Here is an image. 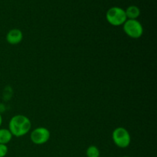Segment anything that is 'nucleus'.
<instances>
[{
	"mask_svg": "<svg viewBox=\"0 0 157 157\" xmlns=\"http://www.w3.org/2000/svg\"><path fill=\"white\" fill-rule=\"evenodd\" d=\"M112 140L117 147L120 148H127L131 143V136L126 128L122 127H117L112 133Z\"/></svg>",
	"mask_w": 157,
	"mask_h": 157,
	"instance_id": "obj_3",
	"label": "nucleus"
},
{
	"mask_svg": "<svg viewBox=\"0 0 157 157\" xmlns=\"http://www.w3.org/2000/svg\"><path fill=\"white\" fill-rule=\"evenodd\" d=\"M12 134L7 128H0V144L7 145L12 140Z\"/></svg>",
	"mask_w": 157,
	"mask_h": 157,
	"instance_id": "obj_8",
	"label": "nucleus"
},
{
	"mask_svg": "<svg viewBox=\"0 0 157 157\" xmlns=\"http://www.w3.org/2000/svg\"><path fill=\"white\" fill-rule=\"evenodd\" d=\"M125 9L118 6L110 8L106 12V20L113 26H121L127 21Z\"/></svg>",
	"mask_w": 157,
	"mask_h": 157,
	"instance_id": "obj_2",
	"label": "nucleus"
},
{
	"mask_svg": "<svg viewBox=\"0 0 157 157\" xmlns=\"http://www.w3.org/2000/svg\"><path fill=\"white\" fill-rule=\"evenodd\" d=\"M9 152V148L6 144H0V157H5Z\"/></svg>",
	"mask_w": 157,
	"mask_h": 157,
	"instance_id": "obj_10",
	"label": "nucleus"
},
{
	"mask_svg": "<svg viewBox=\"0 0 157 157\" xmlns=\"http://www.w3.org/2000/svg\"><path fill=\"white\" fill-rule=\"evenodd\" d=\"M51 137V133L48 129L44 127H36L32 131L30 139L35 145H42L46 144Z\"/></svg>",
	"mask_w": 157,
	"mask_h": 157,
	"instance_id": "obj_5",
	"label": "nucleus"
},
{
	"mask_svg": "<svg viewBox=\"0 0 157 157\" xmlns=\"http://www.w3.org/2000/svg\"><path fill=\"white\" fill-rule=\"evenodd\" d=\"M2 114H1V113H0V127H1V126H2Z\"/></svg>",
	"mask_w": 157,
	"mask_h": 157,
	"instance_id": "obj_11",
	"label": "nucleus"
},
{
	"mask_svg": "<svg viewBox=\"0 0 157 157\" xmlns=\"http://www.w3.org/2000/svg\"><path fill=\"white\" fill-rule=\"evenodd\" d=\"M6 38L9 44L15 45L21 43V41H22L23 33L20 29H12L8 32Z\"/></svg>",
	"mask_w": 157,
	"mask_h": 157,
	"instance_id": "obj_6",
	"label": "nucleus"
},
{
	"mask_svg": "<svg viewBox=\"0 0 157 157\" xmlns=\"http://www.w3.org/2000/svg\"><path fill=\"white\" fill-rule=\"evenodd\" d=\"M86 156L87 157H100L101 152L98 147L91 145L87 147V150H86Z\"/></svg>",
	"mask_w": 157,
	"mask_h": 157,
	"instance_id": "obj_9",
	"label": "nucleus"
},
{
	"mask_svg": "<svg viewBox=\"0 0 157 157\" xmlns=\"http://www.w3.org/2000/svg\"><path fill=\"white\" fill-rule=\"evenodd\" d=\"M123 29L127 36L133 39L140 38L144 34V27L137 19H127L123 25Z\"/></svg>",
	"mask_w": 157,
	"mask_h": 157,
	"instance_id": "obj_4",
	"label": "nucleus"
},
{
	"mask_svg": "<svg viewBox=\"0 0 157 157\" xmlns=\"http://www.w3.org/2000/svg\"><path fill=\"white\" fill-rule=\"evenodd\" d=\"M125 13L127 19H137L140 15V9L138 6L132 5L125 9Z\"/></svg>",
	"mask_w": 157,
	"mask_h": 157,
	"instance_id": "obj_7",
	"label": "nucleus"
},
{
	"mask_svg": "<svg viewBox=\"0 0 157 157\" xmlns=\"http://www.w3.org/2000/svg\"><path fill=\"white\" fill-rule=\"evenodd\" d=\"M32 128V122L28 117L22 114L13 116L9 123V130L15 137L25 136Z\"/></svg>",
	"mask_w": 157,
	"mask_h": 157,
	"instance_id": "obj_1",
	"label": "nucleus"
},
{
	"mask_svg": "<svg viewBox=\"0 0 157 157\" xmlns=\"http://www.w3.org/2000/svg\"><path fill=\"white\" fill-rule=\"evenodd\" d=\"M122 157H130V156H122Z\"/></svg>",
	"mask_w": 157,
	"mask_h": 157,
	"instance_id": "obj_12",
	"label": "nucleus"
}]
</instances>
